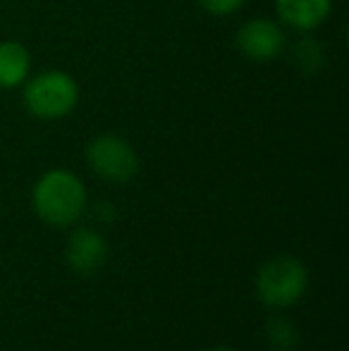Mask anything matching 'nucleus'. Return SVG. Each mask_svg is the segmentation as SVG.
<instances>
[{
	"label": "nucleus",
	"mask_w": 349,
	"mask_h": 351,
	"mask_svg": "<svg viewBox=\"0 0 349 351\" xmlns=\"http://www.w3.org/2000/svg\"><path fill=\"white\" fill-rule=\"evenodd\" d=\"M237 48L244 58L254 62H270L285 51V32L273 19H252L237 32Z\"/></svg>",
	"instance_id": "nucleus-5"
},
{
	"label": "nucleus",
	"mask_w": 349,
	"mask_h": 351,
	"mask_svg": "<svg viewBox=\"0 0 349 351\" xmlns=\"http://www.w3.org/2000/svg\"><path fill=\"white\" fill-rule=\"evenodd\" d=\"M278 17L297 32H313L330 17L333 0H275Z\"/></svg>",
	"instance_id": "nucleus-7"
},
{
	"label": "nucleus",
	"mask_w": 349,
	"mask_h": 351,
	"mask_svg": "<svg viewBox=\"0 0 349 351\" xmlns=\"http://www.w3.org/2000/svg\"><path fill=\"white\" fill-rule=\"evenodd\" d=\"M208 351H234V349H230V347H213V349H208Z\"/></svg>",
	"instance_id": "nucleus-12"
},
{
	"label": "nucleus",
	"mask_w": 349,
	"mask_h": 351,
	"mask_svg": "<svg viewBox=\"0 0 349 351\" xmlns=\"http://www.w3.org/2000/svg\"><path fill=\"white\" fill-rule=\"evenodd\" d=\"M86 162L93 175L112 184L132 182L139 172V156L134 146L120 134H101L88 141Z\"/></svg>",
	"instance_id": "nucleus-4"
},
{
	"label": "nucleus",
	"mask_w": 349,
	"mask_h": 351,
	"mask_svg": "<svg viewBox=\"0 0 349 351\" xmlns=\"http://www.w3.org/2000/svg\"><path fill=\"white\" fill-rule=\"evenodd\" d=\"M67 265L75 270L77 275H93L101 270L108 261V244L106 237L101 232L91 230V227H80L70 234L65 249Z\"/></svg>",
	"instance_id": "nucleus-6"
},
{
	"label": "nucleus",
	"mask_w": 349,
	"mask_h": 351,
	"mask_svg": "<svg viewBox=\"0 0 349 351\" xmlns=\"http://www.w3.org/2000/svg\"><path fill=\"white\" fill-rule=\"evenodd\" d=\"M309 287V273L294 256H275L256 273V296L263 306L275 311L299 304Z\"/></svg>",
	"instance_id": "nucleus-3"
},
{
	"label": "nucleus",
	"mask_w": 349,
	"mask_h": 351,
	"mask_svg": "<svg viewBox=\"0 0 349 351\" xmlns=\"http://www.w3.org/2000/svg\"><path fill=\"white\" fill-rule=\"evenodd\" d=\"M24 108L36 120H62L75 110L80 86L67 72L48 70L24 84Z\"/></svg>",
	"instance_id": "nucleus-2"
},
{
	"label": "nucleus",
	"mask_w": 349,
	"mask_h": 351,
	"mask_svg": "<svg viewBox=\"0 0 349 351\" xmlns=\"http://www.w3.org/2000/svg\"><path fill=\"white\" fill-rule=\"evenodd\" d=\"M34 213L51 227H70L86 210V186L70 170H48L32 191Z\"/></svg>",
	"instance_id": "nucleus-1"
},
{
	"label": "nucleus",
	"mask_w": 349,
	"mask_h": 351,
	"mask_svg": "<svg viewBox=\"0 0 349 351\" xmlns=\"http://www.w3.org/2000/svg\"><path fill=\"white\" fill-rule=\"evenodd\" d=\"M265 337H268L270 349L275 351H292L299 344L297 328L285 318H270L265 325Z\"/></svg>",
	"instance_id": "nucleus-9"
},
{
	"label": "nucleus",
	"mask_w": 349,
	"mask_h": 351,
	"mask_svg": "<svg viewBox=\"0 0 349 351\" xmlns=\"http://www.w3.org/2000/svg\"><path fill=\"white\" fill-rule=\"evenodd\" d=\"M292 60L302 72H316L323 65V48L313 38H302L299 43H294Z\"/></svg>",
	"instance_id": "nucleus-10"
},
{
	"label": "nucleus",
	"mask_w": 349,
	"mask_h": 351,
	"mask_svg": "<svg viewBox=\"0 0 349 351\" xmlns=\"http://www.w3.org/2000/svg\"><path fill=\"white\" fill-rule=\"evenodd\" d=\"M32 70V56L19 41H0V88L22 86Z\"/></svg>",
	"instance_id": "nucleus-8"
},
{
	"label": "nucleus",
	"mask_w": 349,
	"mask_h": 351,
	"mask_svg": "<svg viewBox=\"0 0 349 351\" xmlns=\"http://www.w3.org/2000/svg\"><path fill=\"white\" fill-rule=\"evenodd\" d=\"M206 12L218 14V17H225V14L237 12L239 8L244 5V0H196Z\"/></svg>",
	"instance_id": "nucleus-11"
}]
</instances>
